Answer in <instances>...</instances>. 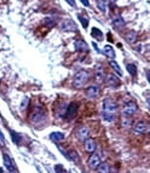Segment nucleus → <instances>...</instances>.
Listing matches in <instances>:
<instances>
[{
  "label": "nucleus",
  "mask_w": 150,
  "mask_h": 173,
  "mask_svg": "<svg viewBox=\"0 0 150 173\" xmlns=\"http://www.w3.org/2000/svg\"><path fill=\"white\" fill-rule=\"evenodd\" d=\"M109 64H110V67H112V69L116 72V74H118L119 76H122V70H121V68L119 67V64L116 63L115 61H110V63Z\"/></svg>",
  "instance_id": "22"
},
{
  "label": "nucleus",
  "mask_w": 150,
  "mask_h": 173,
  "mask_svg": "<svg viewBox=\"0 0 150 173\" xmlns=\"http://www.w3.org/2000/svg\"><path fill=\"white\" fill-rule=\"evenodd\" d=\"M55 171H56V173H66V170H64L63 165H56L55 166Z\"/></svg>",
  "instance_id": "29"
},
{
  "label": "nucleus",
  "mask_w": 150,
  "mask_h": 173,
  "mask_svg": "<svg viewBox=\"0 0 150 173\" xmlns=\"http://www.w3.org/2000/svg\"><path fill=\"white\" fill-rule=\"evenodd\" d=\"M105 84H107V86L108 87H112V89H118L119 86H120V80L115 76V75H107V78H105Z\"/></svg>",
  "instance_id": "9"
},
{
  "label": "nucleus",
  "mask_w": 150,
  "mask_h": 173,
  "mask_svg": "<svg viewBox=\"0 0 150 173\" xmlns=\"http://www.w3.org/2000/svg\"><path fill=\"white\" fill-rule=\"evenodd\" d=\"M78 17L80 19V22H81V24H82V28H86L88 27V18L85 16V15H78Z\"/></svg>",
  "instance_id": "26"
},
{
  "label": "nucleus",
  "mask_w": 150,
  "mask_h": 173,
  "mask_svg": "<svg viewBox=\"0 0 150 173\" xmlns=\"http://www.w3.org/2000/svg\"><path fill=\"white\" fill-rule=\"evenodd\" d=\"M112 27L115 28V29H121V28L125 27V24H126V22H125V19L122 18V17H115V18L112 21Z\"/></svg>",
  "instance_id": "16"
},
{
  "label": "nucleus",
  "mask_w": 150,
  "mask_h": 173,
  "mask_svg": "<svg viewBox=\"0 0 150 173\" xmlns=\"http://www.w3.org/2000/svg\"><path fill=\"white\" fill-rule=\"evenodd\" d=\"M145 73H147V79H148V81L150 82V70L149 69H147V70H145Z\"/></svg>",
  "instance_id": "33"
},
{
  "label": "nucleus",
  "mask_w": 150,
  "mask_h": 173,
  "mask_svg": "<svg viewBox=\"0 0 150 173\" xmlns=\"http://www.w3.org/2000/svg\"><path fill=\"white\" fill-rule=\"evenodd\" d=\"M78 111H79V104L78 103H70L67 108V111H66V118L67 120H73V119L76 118L78 115Z\"/></svg>",
  "instance_id": "6"
},
{
  "label": "nucleus",
  "mask_w": 150,
  "mask_h": 173,
  "mask_svg": "<svg viewBox=\"0 0 150 173\" xmlns=\"http://www.w3.org/2000/svg\"><path fill=\"white\" fill-rule=\"evenodd\" d=\"M0 173H2V170H1V168H0Z\"/></svg>",
  "instance_id": "34"
},
{
  "label": "nucleus",
  "mask_w": 150,
  "mask_h": 173,
  "mask_svg": "<svg viewBox=\"0 0 150 173\" xmlns=\"http://www.w3.org/2000/svg\"><path fill=\"white\" fill-rule=\"evenodd\" d=\"M91 37L94 38L97 41H102V40H103V33H102V30H99L98 28L93 27L92 28V30H91Z\"/></svg>",
  "instance_id": "17"
},
{
  "label": "nucleus",
  "mask_w": 150,
  "mask_h": 173,
  "mask_svg": "<svg viewBox=\"0 0 150 173\" xmlns=\"http://www.w3.org/2000/svg\"><path fill=\"white\" fill-rule=\"evenodd\" d=\"M91 78V74L88 73L87 70H80L74 75V79H73V86L75 89H81L84 87L85 85L88 82Z\"/></svg>",
  "instance_id": "1"
},
{
  "label": "nucleus",
  "mask_w": 150,
  "mask_h": 173,
  "mask_svg": "<svg viewBox=\"0 0 150 173\" xmlns=\"http://www.w3.org/2000/svg\"><path fill=\"white\" fill-rule=\"evenodd\" d=\"M96 3H97V8H98V10H99L101 12H105V10H107V4H105V1H104V0H96Z\"/></svg>",
  "instance_id": "25"
},
{
  "label": "nucleus",
  "mask_w": 150,
  "mask_h": 173,
  "mask_svg": "<svg viewBox=\"0 0 150 173\" xmlns=\"http://www.w3.org/2000/svg\"><path fill=\"white\" fill-rule=\"evenodd\" d=\"M134 133H137V135H142V133H144L145 131H147V125H145V122L144 121H138L136 125H134Z\"/></svg>",
  "instance_id": "14"
},
{
  "label": "nucleus",
  "mask_w": 150,
  "mask_h": 173,
  "mask_svg": "<svg viewBox=\"0 0 150 173\" xmlns=\"http://www.w3.org/2000/svg\"><path fill=\"white\" fill-rule=\"evenodd\" d=\"M46 118V113H45V109L40 105H37L34 109L32 110L30 113V116H29V120L32 124H40L44 121V119Z\"/></svg>",
  "instance_id": "2"
},
{
  "label": "nucleus",
  "mask_w": 150,
  "mask_h": 173,
  "mask_svg": "<svg viewBox=\"0 0 150 173\" xmlns=\"http://www.w3.org/2000/svg\"><path fill=\"white\" fill-rule=\"evenodd\" d=\"M74 46H75V50L76 51H80V52H86L88 50V46H87V44L85 43L84 40H76L74 43Z\"/></svg>",
  "instance_id": "15"
},
{
  "label": "nucleus",
  "mask_w": 150,
  "mask_h": 173,
  "mask_svg": "<svg viewBox=\"0 0 150 173\" xmlns=\"http://www.w3.org/2000/svg\"><path fill=\"white\" fill-rule=\"evenodd\" d=\"M64 133H62V132H52L51 135H50V138H51V140H53V142H61V140H63L64 139Z\"/></svg>",
  "instance_id": "18"
},
{
  "label": "nucleus",
  "mask_w": 150,
  "mask_h": 173,
  "mask_svg": "<svg viewBox=\"0 0 150 173\" xmlns=\"http://www.w3.org/2000/svg\"><path fill=\"white\" fill-rule=\"evenodd\" d=\"M67 3L70 5V6H73V8H75L76 6V4H75V0H66Z\"/></svg>",
  "instance_id": "31"
},
{
  "label": "nucleus",
  "mask_w": 150,
  "mask_h": 173,
  "mask_svg": "<svg viewBox=\"0 0 150 173\" xmlns=\"http://www.w3.org/2000/svg\"><path fill=\"white\" fill-rule=\"evenodd\" d=\"M118 111V104L112 98H105L103 100V111L102 114H109V115H115Z\"/></svg>",
  "instance_id": "3"
},
{
  "label": "nucleus",
  "mask_w": 150,
  "mask_h": 173,
  "mask_svg": "<svg viewBox=\"0 0 150 173\" xmlns=\"http://www.w3.org/2000/svg\"><path fill=\"white\" fill-rule=\"evenodd\" d=\"M28 102H29L28 97H24V98H23L22 103H21V110H22V111H23V110L28 107Z\"/></svg>",
  "instance_id": "28"
},
{
  "label": "nucleus",
  "mask_w": 150,
  "mask_h": 173,
  "mask_svg": "<svg viewBox=\"0 0 150 173\" xmlns=\"http://www.w3.org/2000/svg\"><path fill=\"white\" fill-rule=\"evenodd\" d=\"M97 173H110V167H109V165L102 162V165L97 168Z\"/></svg>",
  "instance_id": "21"
},
{
  "label": "nucleus",
  "mask_w": 150,
  "mask_h": 173,
  "mask_svg": "<svg viewBox=\"0 0 150 173\" xmlns=\"http://www.w3.org/2000/svg\"><path fill=\"white\" fill-rule=\"evenodd\" d=\"M44 24L48 28H53L56 26V19H53L52 17H46L44 19Z\"/></svg>",
  "instance_id": "23"
},
{
  "label": "nucleus",
  "mask_w": 150,
  "mask_h": 173,
  "mask_svg": "<svg viewBox=\"0 0 150 173\" xmlns=\"http://www.w3.org/2000/svg\"><path fill=\"white\" fill-rule=\"evenodd\" d=\"M104 53L108 56L109 58H112V59L115 58V51H114V48L110 45L104 46Z\"/></svg>",
  "instance_id": "20"
},
{
  "label": "nucleus",
  "mask_w": 150,
  "mask_h": 173,
  "mask_svg": "<svg viewBox=\"0 0 150 173\" xmlns=\"http://www.w3.org/2000/svg\"><path fill=\"white\" fill-rule=\"evenodd\" d=\"M132 122L131 118H122V125L123 126H130Z\"/></svg>",
  "instance_id": "30"
},
{
  "label": "nucleus",
  "mask_w": 150,
  "mask_h": 173,
  "mask_svg": "<svg viewBox=\"0 0 150 173\" xmlns=\"http://www.w3.org/2000/svg\"><path fill=\"white\" fill-rule=\"evenodd\" d=\"M126 68H127V72L131 74L133 78H134V76H137V67H136L134 64H131V63L127 64V67H126Z\"/></svg>",
  "instance_id": "24"
},
{
  "label": "nucleus",
  "mask_w": 150,
  "mask_h": 173,
  "mask_svg": "<svg viewBox=\"0 0 150 173\" xmlns=\"http://www.w3.org/2000/svg\"><path fill=\"white\" fill-rule=\"evenodd\" d=\"M75 135H76V137H78V139H79V140L85 142L86 139H88V136H90V131H88V128L86 127V126H80V127L76 130Z\"/></svg>",
  "instance_id": "8"
},
{
  "label": "nucleus",
  "mask_w": 150,
  "mask_h": 173,
  "mask_svg": "<svg viewBox=\"0 0 150 173\" xmlns=\"http://www.w3.org/2000/svg\"><path fill=\"white\" fill-rule=\"evenodd\" d=\"M94 76H96V81L97 82H103L104 81V76H105V73H104V69H103V67L102 65H97L96 67V72H94Z\"/></svg>",
  "instance_id": "11"
},
{
  "label": "nucleus",
  "mask_w": 150,
  "mask_h": 173,
  "mask_svg": "<svg viewBox=\"0 0 150 173\" xmlns=\"http://www.w3.org/2000/svg\"><path fill=\"white\" fill-rule=\"evenodd\" d=\"M11 137H12V140H13L16 144H19V143H21V136H19L18 133L11 131Z\"/></svg>",
  "instance_id": "27"
},
{
  "label": "nucleus",
  "mask_w": 150,
  "mask_h": 173,
  "mask_svg": "<svg viewBox=\"0 0 150 173\" xmlns=\"http://www.w3.org/2000/svg\"><path fill=\"white\" fill-rule=\"evenodd\" d=\"M61 29L63 32H76L78 27H76V24H75V22L73 19L67 18L61 23Z\"/></svg>",
  "instance_id": "7"
},
{
  "label": "nucleus",
  "mask_w": 150,
  "mask_h": 173,
  "mask_svg": "<svg viewBox=\"0 0 150 173\" xmlns=\"http://www.w3.org/2000/svg\"><path fill=\"white\" fill-rule=\"evenodd\" d=\"M81 1V4L84 5V6H90V1L88 0H80Z\"/></svg>",
  "instance_id": "32"
},
{
  "label": "nucleus",
  "mask_w": 150,
  "mask_h": 173,
  "mask_svg": "<svg viewBox=\"0 0 150 173\" xmlns=\"http://www.w3.org/2000/svg\"><path fill=\"white\" fill-rule=\"evenodd\" d=\"M87 164H88V167H90L91 170H97V168L102 165V157H101V154L94 151L93 154H91V156L88 157Z\"/></svg>",
  "instance_id": "5"
},
{
  "label": "nucleus",
  "mask_w": 150,
  "mask_h": 173,
  "mask_svg": "<svg viewBox=\"0 0 150 173\" xmlns=\"http://www.w3.org/2000/svg\"><path fill=\"white\" fill-rule=\"evenodd\" d=\"M2 160H4V165H5V167H6L8 171H10L11 173H16L15 172V165L12 162V160L9 157V155L6 154L2 155Z\"/></svg>",
  "instance_id": "12"
},
{
  "label": "nucleus",
  "mask_w": 150,
  "mask_h": 173,
  "mask_svg": "<svg viewBox=\"0 0 150 173\" xmlns=\"http://www.w3.org/2000/svg\"><path fill=\"white\" fill-rule=\"evenodd\" d=\"M137 110H138V107L134 102H131V100L126 102L121 110L122 118H131L132 115H134L137 113Z\"/></svg>",
  "instance_id": "4"
},
{
  "label": "nucleus",
  "mask_w": 150,
  "mask_h": 173,
  "mask_svg": "<svg viewBox=\"0 0 150 173\" xmlns=\"http://www.w3.org/2000/svg\"><path fill=\"white\" fill-rule=\"evenodd\" d=\"M126 41L127 43H130V44H133V43H136V40H137V33L134 32V30H131V32H128L126 35Z\"/></svg>",
  "instance_id": "19"
},
{
  "label": "nucleus",
  "mask_w": 150,
  "mask_h": 173,
  "mask_svg": "<svg viewBox=\"0 0 150 173\" xmlns=\"http://www.w3.org/2000/svg\"><path fill=\"white\" fill-rule=\"evenodd\" d=\"M86 96H87V98H90V99L97 98V97L99 96V87H98L97 85H92V86L87 87V90H86Z\"/></svg>",
  "instance_id": "10"
},
{
  "label": "nucleus",
  "mask_w": 150,
  "mask_h": 173,
  "mask_svg": "<svg viewBox=\"0 0 150 173\" xmlns=\"http://www.w3.org/2000/svg\"><path fill=\"white\" fill-rule=\"evenodd\" d=\"M85 150L87 151V153H90V154H93L94 151H96V142H94V139H86L85 140Z\"/></svg>",
  "instance_id": "13"
}]
</instances>
